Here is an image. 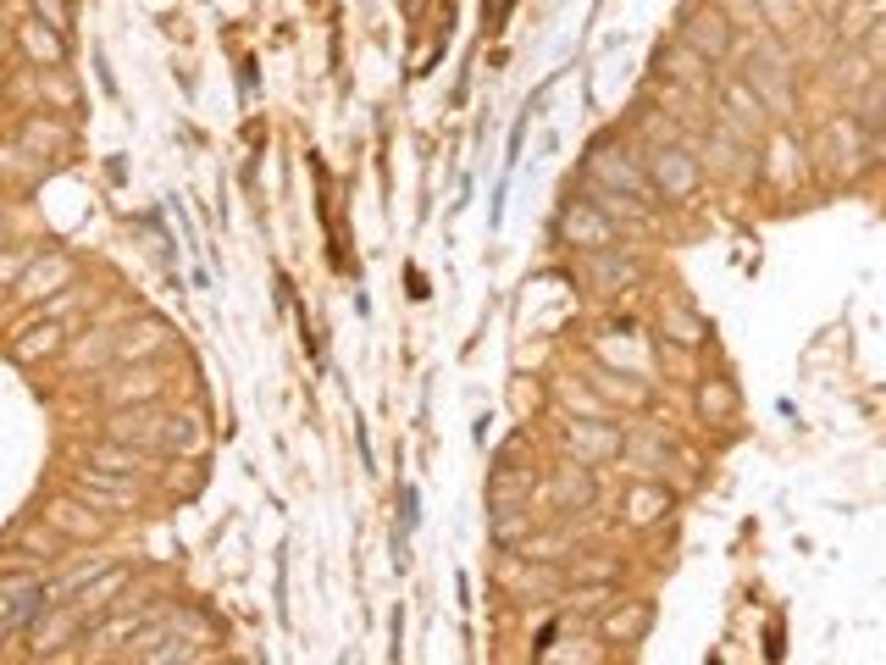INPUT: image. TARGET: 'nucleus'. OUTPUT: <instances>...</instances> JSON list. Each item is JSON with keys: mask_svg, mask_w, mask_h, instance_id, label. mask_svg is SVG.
<instances>
[{"mask_svg": "<svg viewBox=\"0 0 886 665\" xmlns=\"http://www.w3.org/2000/svg\"><path fill=\"white\" fill-rule=\"evenodd\" d=\"M106 439H123L139 450H184V455L206 450V433L195 416H161V410H117L106 422Z\"/></svg>", "mask_w": 886, "mask_h": 665, "instance_id": "f257e3e1", "label": "nucleus"}, {"mask_svg": "<svg viewBox=\"0 0 886 665\" xmlns=\"http://www.w3.org/2000/svg\"><path fill=\"white\" fill-rule=\"evenodd\" d=\"M587 173H593V184H598V189H609V195H627V200H638V206H654V200H660V195H654V184H649V173H643V161H638L632 150L598 144V150L587 155Z\"/></svg>", "mask_w": 886, "mask_h": 665, "instance_id": "f03ea898", "label": "nucleus"}, {"mask_svg": "<svg viewBox=\"0 0 886 665\" xmlns=\"http://www.w3.org/2000/svg\"><path fill=\"white\" fill-rule=\"evenodd\" d=\"M643 173H649V184H654V195L660 200H692L698 195V184H703V166H698V155L692 150H681V144H654L649 155H643Z\"/></svg>", "mask_w": 886, "mask_h": 665, "instance_id": "7ed1b4c3", "label": "nucleus"}, {"mask_svg": "<svg viewBox=\"0 0 886 665\" xmlns=\"http://www.w3.org/2000/svg\"><path fill=\"white\" fill-rule=\"evenodd\" d=\"M560 238L571 244V249H582V256H593V249H620L615 238H620V222L604 211V206H593V200H571L566 211H560Z\"/></svg>", "mask_w": 886, "mask_h": 665, "instance_id": "20e7f679", "label": "nucleus"}, {"mask_svg": "<svg viewBox=\"0 0 886 665\" xmlns=\"http://www.w3.org/2000/svg\"><path fill=\"white\" fill-rule=\"evenodd\" d=\"M681 45L698 50L703 61H726L737 50V23L721 7H692L687 23H681Z\"/></svg>", "mask_w": 886, "mask_h": 665, "instance_id": "39448f33", "label": "nucleus"}, {"mask_svg": "<svg viewBox=\"0 0 886 665\" xmlns=\"http://www.w3.org/2000/svg\"><path fill=\"white\" fill-rule=\"evenodd\" d=\"M78 493L89 499V505H101V511H139L133 477L123 482L117 471H101V466H83V471H78Z\"/></svg>", "mask_w": 886, "mask_h": 665, "instance_id": "423d86ee", "label": "nucleus"}, {"mask_svg": "<svg viewBox=\"0 0 886 665\" xmlns=\"http://www.w3.org/2000/svg\"><path fill=\"white\" fill-rule=\"evenodd\" d=\"M815 150L826 155L831 173H859V161H864V133H859V122L837 117V122L820 128V144H815Z\"/></svg>", "mask_w": 886, "mask_h": 665, "instance_id": "0eeeda50", "label": "nucleus"}, {"mask_svg": "<svg viewBox=\"0 0 886 665\" xmlns=\"http://www.w3.org/2000/svg\"><path fill=\"white\" fill-rule=\"evenodd\" d=\"M582 278H587L593 289L615 294V289L638 283V278H643V267H638L632 256H620V249H593V256H582Z\"/></svg>", "mask_w": 886, "mask_h": 665, "instance_id": "6e6552de", "label": "nucleus"}, {"mask_svg": "<svg viewBox=\"0 0 886 665\" xmlns=\"http://www.w3.org/2000/svg\"><path fill=\"white\" fill-rule=\"evenodd\" d=\"M620 444H627V439H620L609 422H571L566 428V450L587 466V460H604V455H620Z\"/></svg>", "mask_w": 886, "mask_h": 665, "instance_id": "1a4fd4ad", "label": "nucleus"}, {"mask_svg": "<svg viewBox=\"0 0 886 665\" xmlns=\"http://www.w3.org/2000/svg\"><path fill=\"white\" fill-rule=\"evenodd\" d=\"M18 50H23L34 67H61V61H67V39H61V28H50V23H39V18L18 23Z\"/></svg>", "mask_w": 886, "mask_h": 665, "instance_id": "9d476101", "label": "nucleus"}, {"mask_svg": "<svg viewBox=\"0 0 886 665\" xmlns=\"http://www.w3.org/2000/svg\"><path fill=\"white\" fill-rule=\"evenodd\" d=\"M72 256H39L28 272H23V283H18V294L23 300H45V294H67V283H72Z\"/></svg>", "mask_w": 886, "mask_h": 665, "instance_id": "9b49d317", "label": "nucleus"}, {"mask_svg": "<svg viewBox=\"0 0 886 665\" xmlns=\"http://www.w3.org/2000/svg\"><path fill=\"white\" fill-rule=\"evenodd\" d=\"M660 339H671L676 350H698V345L709 339V327H703V316H698L692 305L665 300V305H660Z\"/></svg>", "mask_w": 886, "mask_h": 665, "instance_id": "f8f14e48", "label": "nucleus"}, {"mask_svg": "<svg viewBox=\"0 0 886 665\" xmlns=\"http://www.w3.org/2000/svg\"><path fill=\"white\" fill-rule=\"evenodd\" d=\"M649 627H654V605L649 599H620V605L604 610V638L609 643H638Z\"/></svg>", "mask_w": 886, "mask_h": 665, "instance_id": "ddd939ff", "label": "nucleus"}, {"mask_svg": "<svg viewBox=\"0 0 886 665\" xmlns=\"http://www.w3.org/2000/svg\"><path fill=\"white\" fill-rule=\"evenodd\" d=\"M45 522H50V533L56 538H101V516H95V505H78V499H56V505H45Z\"/></svg>", "mask_w": 886, "mask_h": 665, "instance_id": "4468645a", "label": "nucleus"}, {"mask_svg": "<svg viewBox=\"0 0 886 665\" xmlns=\"http://www.w3.org/2000/svg\"><path fill=\"white\" fill-rule=\"evenodd\" d=\"M89 466H101V471H117V477H139L150 466V450L139 444H123V439H101L95 450H89Z\"/></svg>", "mask_w": 886, "mask_h": 665, "instance_id": "2eb2a0df", "label": "nucleus"}, {"mask_svg": "<svg viewBox=\"0 0 886 665\" xmlns=\"http://www.w3.org/2000/svg\"><path fill=\"white\" fill-rule=\"evenodd\" d=\"M89 610H101V605L89 599V594H78V605H67V610H56L50 621H39V627H34V649H56V643H67V638L83 627V616H89Z\"/></svg>", "mask_w": 886, "mask_h": 665, "instance_id": "dca6fc26", "label": "nucleus"}, {"mask_svg": "<svg viewBox=\"0 0 886 665\" xmlns=\"http://www.w3.org/2000/svg\"><path fill=\"white\" fill-rule=\"evenodd\" d=\"M549 499L560 511H576V505H593V477L582 471V460L576 466H560L555 477H549V488H544Z\"/></svg>", "mask_w": 886, "mask_h": 665, "instance_id": "f3484780", "label": "nucleus"}, {"mask_svg": "<svg viewBox=\"0 0 886 665\" xmlns=\"http://www.w3.org/2000/svg\"><path fill=\"white\" fill-rule=\"evenodd\" d=\"M67 345V332L56 327V322H34V327H23L18 339H12V355L18 361H45V355H56Z\"/></svg>", "mask_w": 886, "mask_h": 665, "instance_id": "a211bd4d", "label": "nucleus"}, {"mask_svg": "<svg viewBox=\"0 0 886 665\" xmlns=\"http://www.w3.org/2000/svg\"><path fill=\"white\" fill-rule=\"evenodd\" d=\"M737 383L732 377H703L698 383V410L709 416V422H732V416H737Z\"/></svg>", "mask_w": 886, "mask_h": 665, "instance_id": "6ab92c4d", "label": "nucleus"}, {"mask_svg": "<svg viewBox=\"0 0 886 665\" xmlns=\"http://www.w3.org/2000/svg\"><path fill=\"white\" fill-rule=\"evenodd\" d=\"M620 511H627V522H632V527H654V522L671 511V493L643 482V488H632V493H627V505H620Z\"/></svg>", "mask_w": 886, "mask_h": 665, "instance_id": "aec40b11", "label": "nucleus"}, {"mask_svg": "<svg viewBox=\"0 0 886 665\" xmlns=\"http://www.w3.org/2000/svg\"><path fill=\"white\" fill-rule=\"evenodd\" d=\"M101 394H106L112 405H139V399H155V394H161V377H155V372H128V377H112Z\"/></svg>", "mask_w": 886, "mask_h": 665, "instance_id": "412c9836", "label": "nucleus"}, {"mask_svg": "<svg viewBox=\"0 0 886 665\" xmlns=\"http://www.w3.org/2000/svg\"><path fill=\"white\" fill-rule=\"evenodd\" d=\"M499 576L510 582V588H521V594H544V588H555V571H544V565H526V560H499Z\"/></svg>", "mask_w": 886, "mask_h": 665, "instance_id": "4be33fe9", "label": "nucleus"}, {"mask_svg": "<svg viewBox=\"0 0 886 665\" xmlns=\"http://www.w3.org/2000/svg\"><path fill=\"white\" fill-rule=\"evenodd\" d=\"M593 388H598V394H609V399H620V405H632V410H643V405L654 399V388H649V383H627V377H620V372H609V366L593 377Z\"/></svg>", "mask_w": 886, "mask_h": 665, "instance_id": "5701e85b", "label": "nucleus"}, {"mask_svg": "<svg viewBox=\"0 0 886 665\" xmlns=\"http://www.w3.org/2000/svg\"><path fill=\"white\" fill-rule=\"evenodd\" d=\"M161 345H166V327H161V322H144V327L117 332V355H123V361H133V355H155Z\"/></svg>", "mask_w": 886, "mask_h": 665, "instance_id": "b1692460", "label": "nucleus"}, {"mask_svg": "<svg viewBox=\"0 0 886 665\" xmlns=\"http://www.w3.org/2000/svg\"><path fill=\"white\" fill-rule=\"evenodd\" d=\"M18 144L45 155V150H61V144H67V128H61V122H50V117H28V122H23V133H18Z\"/></svg>", "mask_w": 886, "mask_h": 665, "instance_id": "393cba45", "label": "nucleus"}, {"mask_svg": "<svg viewBox=\"0 0 886 665\" xmlns=\"http://www.w3.org/2000/svg\"><path fill=\"white\" fill-rule=\"evenodd\" d=\"M709 61L698 56V50H687V45H671V50H660V72L665 78H681V83H692L698 72H703Z\"/></svg>", "mask_w": 886, "mask_h": 665, "instance_id": "a878e982", "label": "nucleus"}, {"mask_svg": "<svg viewBox=\"0 0 886 665\" xmlns=\"http://www.w3.org/2000/svg\"><path fill=\"white\" fill-rule=\"evenodd\" d=\"M39 95H45L50 106H61V112H72V101H78L72 78H67L61 67H45V72H39Z\"/></svg>", "mask_w": 886, "mask_h": 665, "instance_id": "bb28decb", "label": "nucleus"}, {"mask_svg": "<svg viewBox=\"0 0 886 665\" xmlns=\"http://www.w3.org/2000/svg\"><path fill=\"white\" fill-rule=\"evenodd\" d=\"M493 538H499V544H515V538H532V511H515V505H499V516H493Z\"/></svg>", "mask_w": 886, "mask_h": 665, "instance_id": "cd10ccee", "label": "nucleus"}, {"mask_svg": "<svg viewBox=\"0 0 886 665\" xmlns=\"http://www.w3.org/2000/svg\"><path fill=\"white\" fill-rule=\"evenodd\" d=\"M106 355H117V332H101V339H78V345H67V361H72V366L106 361Z\"/></svg>", "mask_w": 886, "mask_h": 665, "instance_id": "c85d7f7f", "label": "nucleus"}, {"mask_svg": "<svg viewBox=\"0 0 886 665\" xmlns=\"http://www.w3.org/2000/svg\"><path fill=\"white\" fill-rule=\"evenodd\" d=\"M792 173H804L797 150H792L786 139H770V178H776V184H792Z\"/></svg>", "mask_w": 886, "mask_h": 665, "instance_id": "c756f323", "label": "nucleus"}, {"mask_svg": "<svg viewBox=\"0 0 886 665\" xmlns=\"http://www.w3.org/2000/svg\"><path fill=\"white\" fill-rule=\"evenodd\" d=\"M797 18H804V0H759V23L770 28H792Z\"/></svg>", "mask_w": 886, "mask_h": 665, "instance_id": "7c9ffc66", "label": "nucleus"}, {"mask_svg": "<svg viewBox=\"0 0 886 665\" xmlns=\"http://www.w3.org/2000/svg\"><path fill=\"white\" fill-rule=\"evenodd\" d=\"M859 56H864L870 67H886V12H881V18H875V23L859 34Z\"/></svg>", "mask_w": 886, "mask_h": 665, "instance_id": "2f4dec72", "label": "nucleus"}, {"mask_svg": "<svg viewBox=\"0 0 886 665\" xmlns=\"http://www.w3.org/2000/svg\"><path fill=\"white\" fill-rule=\"evenodd\" d=\"M560 399H566L571 410H582L587 422H604V399H598V394H587L582 383H560Z\"/></svg>", "mask_w": 886, "mask_h": 665, "instance_id": "473e14b6", "label": "nucleus"}, {"mask_svg": "<svg viewBox=\"0 0 886 665\" xmlns=\"http://www.w3.org/2000/svg\"><path fill=\"white\" fill-rule=\"evenodd\" d=\"M726 112H737V117H754V122H759L765 101H759V90H748V83H726Z\"/></svg>", "mask_w": 886, "mask_h": 665, "instance_id": "72a5a7b5", "label": "nucleus"}, {"mask_svg": "<svg viewBox=\"0 0 886 665\" xmlns=\"http://www.w3.org/2000/svg\"><path fill=\"white\" fill-rule=\"evenodd\" d=\"M521 493H532V482H521V477H510V471H499V477L488 482V499H493V505H515Z\"/></svg>", "mask_w": 886, "mask_h": 665, "instance_id": "f704fd0d", "label": "nucleus"}, {"mask_svg": "<svg viewBox=\"0 0 886 665\" xmlns=\"http://www.w3.org/2000/svg\"><path fill=\"white\" fill-rule=\"evenodd\" d=\"M133 632H139V616H117V621H106V627H101L95 638H89V643H95V649H112L117 638H133Z\"/></svg>", "mask_w": 886, "mask_h": 665, "instance_id": "c9c22d12", "label": "nucleus"}, {"mask_svg": "<svg viewBox=\"0 0 886 665\" xmlns=\"http://www.w3.org/2000/svg\"><path fill=\"white\" fill-rule=\"evenodd\" d=\"M0 166H7L12 178H34V161H28L23 144H7V150H0Z\"/></svg>", "mask_w": 886, "mask_h": 665, "instance_id": "e433bc0d", "label": "nucleus"}, {"mask_svg": "<svg viewBox=\"0 0 886 665\" xmlns=\"http://www.w3.org/2000/svg\"><path fill=\"white\" fill-rule=\"evenodd\" d=\"M34 12H39V23H50V28H67V23H72V7H67V0H34Z\"/></svg>", "mask_w": 886, "mask_h": 665, "instance_id": "4c0bfd02", "label": "nucleus"}, {"mask_svg": "<svg viewBox=\"0 0 886 665\" xmlns=\"http://www.w3.org/2000/svg\"><path fill=\"white\" fill-rule=\"evenodd\" d=\"M703 155H715V166H721V173H737V150H732V139H709V144H703Z\"/></svg>", "mask_w": 886, "mask_h": 665, "instance_id": "58836bf2", "label": "nucleus"}, {"mask_svg": "<svg viewBox=\"0 0 886 665\" xmlns=\"http://www.w3.org/2000/svg\"><path fill=\"white\" fill-rule=\"evenodd\" d=\"M549 665H598V649L587 643V649H560V654H544Z\"/></svg>", "mask_w": 886, "mask_h": 665, "instance_id": "ea45409f", "label": "nucleus"}, {"mask_svg": "<svg viewBox=\"0 0 886 665\" xmlns=\"http://www.w3.org/2000/svg\"><path fill=\"white\" fill-rule=\"evenodd\" d=\"M28 267H34L28 256H0V283H23Z\"/></svg>", "mask_w": 886, "mask_h": 665, "instance_id": "a19ab883", "label": "nucleus"}]
</instances>
